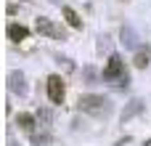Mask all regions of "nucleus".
Returning <instances> with one entry per match:
<instances>
[{
  "label": "nucleus",
  "instance_id": "obj_1",
  "mask_svg": "<svg viewBox=\"0 0 151 146\" xmlns=\"http://www.w3.org/2000/svg\"><path fill=\"white\" fill-rule=\"evenodd\" d=\"M101 80L114 82V85H119V88H127L130 77H127L125 61H122L117 53H111V56H109V61H106V66H104V72H101Z\"/></svg>",
  "mask_w": 151,
  "mask_h": 146
},
{
  "label": "nucleus",
  "instance_id": "obj_2",
  "mask_svg": "<svg viewBox=\"0 0 151 146\" xmlns=\"http://www.w3.org/2000/svg\"><path fill=\"white\" fill-rule=\"evenodd\" d=\"M77 106L82 109V112H88V114H96V117H109L111 114V101L106 98V96H96V93H88V96H80V101H77Z\"/></svg>",
  "mask_w": 151,
  "mask_h": 146
},
{
  "label": "nucleus",
  "instance_id": "obj_3",
  "mask_svg": "<svg viewBox=\"0 0 151 146\" xmlns=\"http://www.w3.org/2000/svg\"><path fill=\"white\" fill-rule=\"evenodd\" d=\"M45 88H48V98H50V104H64L66 85H64L61 74H50V77L45 80Z\"/></svg>",
  "mask_w": 151,
  "mask_h": 146
},
{
  "label": "nucleus",
  "instance_id": "obj_4",
  "mask_svg": "<svg viewBox=\"0 0 151 146\" xmlns=\"http://www.w3.org/2000/svg\"><path fill=\"white\" fill-rule=\"evenodd\" d=\"M35 27H37V32L40 35H48V37H53V40H66V32L61 29V27H56L50 19H45V16H40L37 21H35Z\"/></svg>",
  "mask_w": 151,
  "mask_h": 146
},
{
  "label": "nucleus",
  "instance_id": "obj_5",
  "mask_svg": "<svg viewBox=\"0 0 151 146\" xmlns=\"http://www.w3.org/2000/svg\"><path fill=\"white\" fill-rule=\"evenodd\" d=\"M8 90L16 93V96H27V82H24V74L19 69L8 72Z\"/></svg>",
  "mask_w": 151,
  "mask_h": 146
},
{
  "label": "nucleus",
  "instance_id": "obj_6",
  "mask_svg": "<svg viewBox=\"0 0 151 146\" xmlns=\"http://www.w3.org/2000/svg\"><path fill=\"white\" fill-rule=\"evenodd\" d=\"M8 40L11 43H21V40H27L29 37V29L24 27V24H8Z\"/></svg>",
  "mask_w": 151,
  "mask_h": 146
},
{
  "label": "nucleus",
  "instance_id": "obj_7",
  "mask_svg": "<svg viewBox=\"0 0 151 146\" xmlns=\"http://www.w3.org/2000/svg\"><path fill=\"white\" fill-rule=\"evenodd\" d=\"M143 106H146V104H143L141 98H133V101L122 109V114H119V117H122V122H127V120H133L135 114H141V112H143Z\"/></svg>",
  "mask_w": 151,
  "mask_h": 146
},
{
  "label": "nucleus",
  "instance_id": "obj_8",
  "mask_svg": "<svg viewBox=\"0 0 151 146\" xmlns=\"http://www.w3.org/2000/svg\"><path fill=\"white\" fill-rule=\"evenodd\" d=\"M61 13H64V19H66V24L72 29H82V19H80V13L72 5H61Z\"/></svg>",
  "mask_w": 151,
  "mask_h": 146
},
{
  "label": "nucleus",
  "instance_id": "obj_9",
  "mask_svg": "<svg viewBox=\"0 0 151 146\" xmlns=\"http://www.w3.org/2000/svg\"><path fill=\"white\" fill-rule=\"evenodd\" d=\"M119 35H122V45H125V48H138V35H135V29H133L130 24H125Z\"/></svg>",
  "mask_w": 151,
  "mask_h": 146
},
{
  "label": "nucleus",
  "instance_id": "obj_10",
  "mask_svg": "<svg viewBox=\"0 0 151 146\" xmlns=\"http://www.w3.org/2000/svg\"><path fill=\"white\" fill-rule=\"evenodd\" d=\"M35 122H37L35 114H27V112H21V114L16 117V125H19L24 133H32V130H35Z\"/></svg>",
  "mask_w": 151,
  "mask_h": 146
},
{
  "label": "nucleus",
  "instance_id": "obj_11",
  "mask_svg": "<svg viewBox=\"0 0 151 146\" xmlns=\"http://www.w3.org/2000/svg\"><path fill=\"white\" fill-rule=\"evenodd\" d=\"M149 59H151L149 48H138V51H135V59H133L135 69H146V66H149Z\"/></svg>",
  "mask_w": 151,
  "mask_h": 146
},
{
  "label": "nucleus",
  "instance_id": "obj_12",
  "mask_svg": "<svg viewBox=\"0 0 151 146\" xmlns=\"http://www.w3.org/2000/svg\"><path fill=\"white\" fill-rule=\"evenodd\" d=\"M8 146H19V144H16V141H13V138H11V141H8Z\"/></svg>",
  "mask_w": 151,
  "mask_h": 146
}]
</instances>
